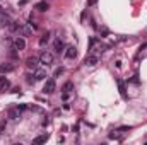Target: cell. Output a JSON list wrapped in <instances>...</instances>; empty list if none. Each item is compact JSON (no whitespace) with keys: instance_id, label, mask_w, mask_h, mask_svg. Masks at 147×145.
<instances>
[{"instance_id":"21","label":"cell","mask_w":147,"mask_h":145,"mask_svg":"<svg viewBox=\"0 0 147 145\" xmlns=\"http://www.w3.org/2000/svg\"><path fill=\"white\" fill-rule=\"evenodd\" d=\"M132 82H134V84H139V75H134V79H132Z\"/></svg>"},{"instance_id":"19","label":"cell","mask_w":147,"mask_h":145,"mask_svg":"<svg viewBox=\"0 0 147 145\" xmlns=\"http://www.w3.org/2000/svg\"><path fill=\"white\" fill-rule=\"evenodd\" d=\"M63 72H65V68H63V67H60V68H57V70L53 72V77H60Z\"/></svg>"},{"instance_id":"26","label":"cell","mask_w":147,"mask_h":145,"mask_svg":"<svg viewBox=\"0 0 147 145\" xmlns=\"http://www.w3.org/2000/svg\"><path fill=\"white\" fill-rule=\"evenodd\" d=\"M2 10H3V9H2V7H0V12H2Z\"/></svg>"},{"instance_id":"16","label":"cell","mask_w":147,"mask_h":145,"mask_svg":"<svg viewBox=\"0 0 147 145\" xmlns=\"http://www.w3.org/2000/svg\"><path fill=\"white\" fill-rule=\"evenodd\" d=\"M46 77V72L43 70V68H36V73H34V79L36 80H43Z\"/></svg>"},{"instance_id":"3","label":"cell","mask_w":147,"mask_h":145,"mask_svg":"<svg viewBox=\"0 0 147 145\" xmlns=\"http://www.w3.org/2000/svg\"><path fill=\"white\" fill-rule=\"evenodd\" d=\"M10 22H12L10 15H9L5 10H2V12H0V26H2V27H9Z\"/></svg>"},{"instance_id":"24","label":"cell","mask_w":147,"mask_h":145,"mask_svg":"<svg viewBox=\"0 0 147 145\" xmlns=\"http://www.w3.org/2000/svg\"><path fill=\"white\" fill-rule=\"evenodd\" d=\"M48 123H50V118H48V116H46V118H45V120H43V125H48Z\"/></svg>"},{"instance_id":"1","label":"cell","mask_w":147,"mask_h":145,"mask_svg":"<svg viewBox=\"0 0 147 145\" xmlns=\"http://www.w3.org/2000/svg\"><path fill=\"white\" fill-rule=\"evenodd\" d=\"M39 63H43L45 67H50V65L53 63V53H50V51H43L41 56H39Z\"/></svg>"},{"instance_id":"12","label":"cell","mask_w":147,"mask_h":145,"mask_svg":"<svg viewBox=\"0 0 147 145\" xmlns=\"http://www.w3.org/2000/svg\"><path fill=\"white\" fill-rule=\"evenodd\" d=\"M14 46H15V50L22 51V50L26 48V41H24L22 38H15V39H14Z\"/></svg>"},{"instance_id":"9","label":"cell","mask_w":147,"mask_h":145,"mask_svg":"<svg viewBox=\"0 0 147 145\" xmlns=\"http://www.w3.org/2000/svg\"><path fill=\"white\" fill-rule=\"evenodd\" d=\"M48 138H50V135H48V133H43V135H38V137L33 140V144H34V145L46 144V142H48Z\"/></svg>"},{"instance_id":"6","label":"cell","mask_w":147,"mask_h":145,"mask_svg":"<svg viewBox=\"0 0 147 145\" xmlns=\"http://www.w3.org/2000/svg\"><path fill=\"white\" fill-rule=\"evenodd\" d=\"M53 51H55L57 55H60V53L65 51V44H63L62 39H55V43H53Z\"/></svg>"},{"instance_id":"18","label":"cell","mask_w":147,"mask_h":145,"mask_svg":"<svg viewBox=\"0 0 147 145\" xmlns=\"http://www.w3.org/2000/svg\"><path fill=\"white\" fill-rule=\"evenodd\" d=\"M50 36H51V32L43 34V36H41V39H39V46H46V44H48V41H50Z\"/></svg>"},{"instance_id":"13","label":"cell","mask_w":147,"mask_h":145,"mask_svg":"<svg viewBox=\"0 0 147 145\" xmlns=\"http://www.w3.org/2000/svg\"><path fill=\"white\" fill-rule=\"evenodd\" d=\"M14 68H15V67H14L12 63H9V62H5V63L0 65V72H2V73H9V72H12Z\"/></svg>"},{"instance_id":"7","label":"cell","mask_w":147,"mask_h":145,"mask_svg":"<svg viewBox=\"0 0 147 145\" xmlns=\"http://www.w3.org/2000/svg\"><path fill=\"white\" fill-rule=\"evenodd\" d=\"M38 65H39V58H36V56H29V58L26 60V67H27V68L36 70V68H38Z\"/></svg>"},{"instance_id":"2","label":"cell","mask_w":147,"mask_h":145,"mask_svg":"<svg viewBox=\"0 0 147 145\" xmlns=\"http://www.w3.org/2000/svg\"><path fill=\"white\" fill-rule=\"evenodd\" d=\"M55 89H57V84H55V79H50V80H46V82H45V87H43V92H45V94H53V92H55Z\"/></svg>"},{"instance_id":"20","label":"cell","mask_w":147,"mask_h":145,"mask_svg":"<svg viewBox=\"0 0 147 145\" xmlns=\"http://www.w3.org/2000/svg\"><path fill=\"white\" fill-rule=\"evenodd\" d=\"M34 80H36V79H31V75H27V79H26V82H27V84H33Z\"/></svg>"},{"instance_id":"11","label":"cell","mask_w":147,"mask_h":145,"mask_svg":"<svg viewBox=\"0 0 147 145\" xmlns=\"http://www.w3.org/2000/svg\"><path fill=\"white\" fill-rule=\"evenodd\" d=\"M9 87H10V82H9V79H7V77H0V92H5V91H9Z\"/></svg>"},{"instance_id":"22","label":"cell","mask_w":147,"mask_h":145,"mask_svg":"<svg viewBox=\"0 0 147 145\" xmlns=\"http://www.w3.org/2000/svg\"><path fill=\"white\" fill-rule=\"evenodd\" d=\"M69 96H70V94H65V92H62V99H63V101H67V99H69Z\"/></svg>"},{"instance_id":"5","label":"cell","mask_w":147,"mask_h":145,"mask_svg":"<svg viewBox=\"0 0 147 145\" xmlns=\"http://www.w3.org/2000/svg\"><path fill=\"white\" fill-rule=\"evenodd\" d=\"M21 109H19V106H15V108H10L9 111H7V116L10 118V120H19L21 118Z\"/></svg>"},{"instance_id":"10","label":"cell","mask_w":147,"mask_h":145,"mask_svg":"<svg viewBox=\"0 0 147 145\" xmlns=\"http://www.w3.org/2000/svg\"><path fill=\"white\" fill-rule=\"evenodd\" d=\"M33 31H34V29H33L29 24H26V26H21V27H19V32H21L22 36H31V34H33Z\"/></svg>"},{"instance_id":"15","label":"cell","mask_w":147,"mask_h":145,"mask_svg":"<svg viewBox=\"0 0 147 145\" xmlns=\"http://www.w3.org/2000/svg\"><path fill=\"white\" fill-rule=\"evenodd\" d=\"M62 92H65V94H72V92H74V84H72V82H65L63 87H62Z\"/></svg>"},{"instance_id":"17","label":"cell","mask_w":147,"mask_h":145,"mask_svg":"<svg viewBox=\"0 0 147 145\" xmlns=\"http://www.w3.org/2000/svg\"><path fill=\"white\" fill-rule=\"evenodd\" d=\"M36 9H38L39 12H46V10L50 9V5H48L46 2H38V3H36Z\"/></svg>"},{"instance_id":"23","label":"cell","mask_w":147,"mask_h":145,"mask_svg":"<svg viewBox=\"0 0 147 145\" xmlns=\"http://www.w3.org/2000/svg\"><path fill=\"white\" fill-rule=\"evenodd\" d=\"M96 2H98V0H89V2H87V7H92Z\"/></svg>"},{"instance_id":"8","label":"cell","mask_w":147,"mask_h":145,"mask_svg":"<svg viewBox=\"0 0 147 145\" xmlns=\"http://www.w3.org/2000/svg\"><path fill=\"white\" fill-rule=\"evenodd\" d=\"M116 85H118V91H120V96L123 99H127V89H125V82L122 79H116Z\"/></svg>"},{"instance_id":"14","label":"cell","mask_w":147,"mask_h":145,"mask_svg":"<svg viewBox=\"0 0 147 145\" xmlns=\"http://www.w3.org/2000/svg\"><path fill=\"white\" fill-rule=\"evenodd\" d=\"M96 63H98V56H96V55H89V56H86V65L94 67Z\"/></svg>"},{"instance_id":"4","label":"cell","mask_w":147,"mask_h":145,"mask_svg":"<svg viewBox=\"0 0 147 145\" xmlns=\"http://www.w3.org/2000/svg\"><path fill=\"white\" fill-rule=\"evenodd\" d=\"M63 55H65V58L74 60V58L77 56V48H75V46H67L65 51H63Z\"/></svg>"},{"instance_id":"25","label":"cell","mask_w":147,"mask_h":145,"mask_svg":"<svg viewBox=\"0 0 147 145\" xmlns=\"http://www.w3.org/2000/svg\"><path fill=\"white\" fill-rule=\"evenodd\" d=\"M26 3H27V0H21L19 2V5H26Z\"/></svg>"}]
</instances>
